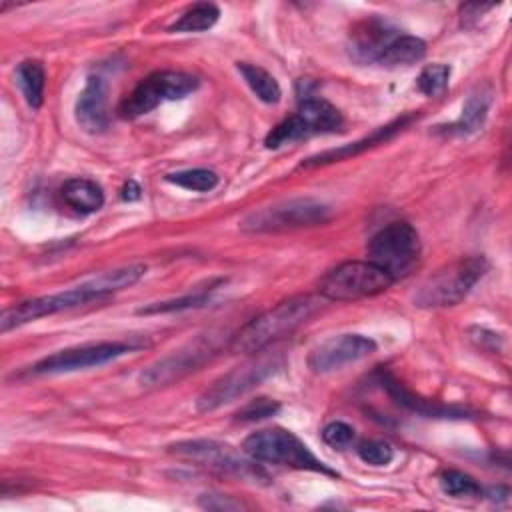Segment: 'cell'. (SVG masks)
<instances>
[{
	"label": "cell",
	"mask_w": 512,
	"mask_h": 512,
	"mask_svg": "<svg viewBox=\"0 0 512 512\" xmlns=\"http://www.w3.org/2000/svg\"><path fill=\"white\" fill-rule=\"evenodd\" d=\"M318 308L320 300L310 294L282 300L250 320L246 326H242L236 336H232L230 348L238 354H256L274 344L276 340L292 334Z\"/></svg>",
	"instance_id": "obj_1"
},
{
	"label": "cell",
	"mask_w": 512,
	"mask_h": 512,
	"mask_svg": "<svg viewBox=\"0 0 512 512\" xmlns=\"http://www.w3.org/2000/svg\"><path fill=\"white\" fill-rule=\"evenodd\" d=\"M488 260L484 256L460 258L432 276H428L416 290L414 302L420 308H446L462 302L472 286L486 274Z\"/></svg>",
	"instance_id": "obj_2"
},
{
	"label": "cell",
	"mask_w": 512,
	"mask_h": 512,
	"mask_svg": "<svg viewBox=\"0 0 512 512\" xmlns=\"http://www.w3.org/2000/svg\"><path fill=\"white\" fill-rule=\"evenodd\" d=\"M242 450L256 462H268L296 470H312L328 476H338L322 460H318L296 434L284 428H266L250 434L242 442Z\"/></svg>",
	"instance_id": "obj_3"
},
{
	"label": "cell",
	"mask_w": 512,
	"mask_h": 512,
	"mask_svg": "<svg viewBox=\"0 0 512 512\" xmlns=\"http://www.w3.org/2000/svg\"><path fill=\"white\" fill-rule=\"evenodd\" d=\"M366 252L368 260L388 272L396 282L416 268L422 254V244L412 224L390 222L368 240Z\"/></svg>",
	"instance_id": "obj_4"
},
{
	"label": "cell",
	"mask_w": 512,
	"mask_h": 512,
	"mask_svg": "<svg viewBox=\"0 0 512 512\" xmlns=\"http://www.w3.org/2000/svg\"><path fill=\"white\" fill-rule=\"evenodd\" d=\"M342 124L344 118L336 106L322 98L306 96L302 98L296 114L284 118L268 132V136L264 138V146L276 150L284 144H292L316 134L338 132Z\"/></svg>",
	"instance_id": "obj_5"
},
{
	"label": "cell",
	"mask_w": 512,
	"mask_h": 512,
	"mask_svg": "<svg viewBox=\"0 0 512 512\" xmlns=\"http://www.w3.org/2000/svg\"><path fill=\"white\" fill-rule=\"evenodd\" d=\"M394 284L392 276L370 260H350L332 268L318 284L324 300H358L386 292Z\"/></svg>",
	"instance_id": "obj_6"
},
{
	"label": "cell",
	"mask_w": 512,
	"mask_h": 512,
	"mask_svg": "<svg viewBox=\"0 0 512 512\" xmlns=\"http://www.w3.org/2000/svg\"><path fill=\"white\" fill-rule=\"evenodd\" d=\"M282 358L276 354H266L254 360H248L236 368H232L230 372H226L224 376H220L218 380L212 382V386H208L196 400V410L198 412H212L240 396H244L246 392H250L252 388H256L260 382H264L268 376L276 374L282 368Z\"/></svg>",
	"instance_id": "obj_7"
},
{
	"label": "cell",
	"mask_w": 512,
	"mask_h": 512,
	"mask_svg": "<svg viewBox=\"0 0 512 512\" xmlns=\"http://www.w3.org/2000/svg\"><path fill=\"white\" fill-rule=\"evenodd\" d=\"M328 218V204L316 198H292L246 214L240 222V228L246 232H284L318 226Z\"/></svg>",
	"instance_id": "obj_8"
},
{
	"label": "cell",
	"mask_w": 512,
	"mask_h": 512,
	"mask_svg": "<svg viewBox=\"0 0 512 512\" xmlns=\"http://www.w3.org/2000/svg\"><path fill=\"white\" fill-rule=\"evenodd\" d=\"M198 78L180 70H160L142 78L136 88L120 102L122 118H138L152 112L166 100H180L198 88Z\"/></svg>",
	"instance_id": "obj_9"
},
{
	"label": "cell",
	"mask_w": 512,
	"mask_h": 512,
	"mask_svg": "<svg viewBox=\"0 0 512 512\" xmlns=\"http://www.w3.org/2000/svg\"><path fill=\"white\" fill-rule=\"evenodd\" d=\"M90 300H102L88 282H82L74 288L62 290V292H54L48 296H38V298H30L24 302H18L14 306H8L2 310L0 314V330L8 332L12 328H18L22 324L34 322L38 318L44 316H52L56 312H64L76 306H82Z\"/></svg>",
	"instance_id": "obj_10"
},
{
	"label": "cell",
	"mask_w": 512,
	"mask_h": 512,
	"mask_svg": "<svg viewBox=\"0 0 512 512\" xmlns=\"http://www.w3.org/2000/svg\"><path fill=\"white\" fill-rule=\"evenodd\" d=\"M132 350L126 342H92L82 344L66 350H58L50 356H44L32 366L34 374H64V372H76L86 370L92 366L108 364Z\"/></svg>",
	"instance_id": "obj_11"
},
{
	"label": "cell",
	"mask_w": 512,
	"mask_h": 512,
	"mask_svg": "<svg viewBox=\"0 0 512 512\" xmlns=\"http://www.w3.org/2000/svg\"><path fill=\"white\" fill-rule=\"evenodd\" d=\"M218 350V338L214 334H206L196 338L194 342L174 350L172 354L164 356L162 360L154 362L140 374L142 386H162L172 380H178L180 376L196 370L200 364H204L210 356H214Z\"/></svg>",
	"instance_id": "obj_12"
},
{
	"label": "cell",
	"mask_w": 512,
	"mask_h": 512,
	"mask_svg": "<svg viewBox=\"0 0 512 512\" xmlns=\"http://www.w3.org/2000/svg\"><path fill=\"white\" fill-rule=\"evenodd\" d=\"M376 352V342L364 334H338L308 354V366L316 374H328Z\"/></svg>",
	"instance_id": "obj_13"
},
{
	"label": "cell",
	"mask_w": 512,
	"mask_h": 512,
	"mask_svg": "<svg viewBox=\"0 0 512 512\" xmlns=\"http://www.w3.org/2000/svg\"><path fill=\"white\" fill-rule=\"evenodd\" d=\"M170 452H174L180 458L194 460L202 466L228 472V474H238V476H260V470L254 468L250 462L238 458L230 446L218 444L214 440H186L170 446Z\"/></svg>",
	"instance_id": "obj_14"
},
{
	"label": "cell",
	"mask_w": 512,
	"mask_h": 512,
	"mask_svg": "<svg viewBox=\"0 0 512 512\" xmlns=\"http://www.w3.org/2000/svg\"><path fill=\"white\" fill-rule=\"evenodd\" d=\"M400 34L396 26L378 16H368L350 30V54L356 62L378 64L384 50Z\"/></svg>",
	"instance_id": "obj_15"
},
{
	"label": "cell",
	"mask_w": 512,
	"mask_h": 512,
	"mask_svg": "<svg viewBox=\"0 0 512 512\" xmlns=\"http://www.w3.org/2000/svg\"><path fill=\"white\" fill-rule=\"evenodd\" d=\"M78 126L88 134L108 128V86L100 76H88L74 106Z\"/></svg>",
	"instance_id": "obj_16"
},
{
	"label": "cell",
	"mask_w": 512,
	"mask_h": 512,
	"mask_svg": "<svg viewBox=\"0 0 512 512\" xmlns=\"http://www.w3.org/2000/svg\"><path fill=\"white\" fill-rule=\"evenodd\" d=\"M380 384L386 388V392L392 396V400L398 406H404L410 412L428 416V418H462L468 414L466 408H458V406H444L432 400H426L418 394H414L412 390H408L402 382H398L392 374L384 372L380 374Z\"/></svg>",
	"instance_id": "obj_17"
},
{
	"label": "cell",
	"mask_w": 512,
	"mask_h": 512,
	"mask_svg": "<svg viewBox=\"0 0 512 512\" xmlns=\"http://www.w3.org/2000/svg\"><path fill=\"white\" fill-rule=\"evenodd\" d=\"M414 116L412 114H406V116H400L392 122H388L386 126H380L376 128L370 136L358 140V142H352V144H346L342 148H332V150H326V152H320L316 156H310L306 162H302L300 166L302 168H310V166H322V164H330V162H338V160H344V158H350V156H356L376 144H384L386 140H390L396 132H400Z\"/></svg>",
	"instance_id": "obj_18"
},
{
	"label": "cell",
	"mask_w": 512,
	"mask_h": 512,
	"mask_svg": "<svg viewBox=\"0 0 512 512\" xmlns=\"http://www.w3.org/2000/svg\"><path fill=\"white\" fill-rule=\"evenodd\" d=\"M64 202L80 214L98 212L104 206V192L100 184L90 178H70L60 190Z\"/></svg>",
	"instance_id": "obj_19"
},
{
	"label": "cell",
	"mask_w": 512,
	"mask_h": 512,
	"mask_svg": "<svg viewBox=\"0 0 512 512\" xmlns=\"http://www.w3.org/2000/svg\"><path fill=\"white\" fill-rule=\"evenodd\" d=\"M488 106H490V96L484 94V92H474L464 102L462 114L458 116V120H454L452 124H446V126H438V128H440V132H446V134L476 132L486 120Z\"/></svg>",
	"instance_id": "obj_20"
},
{
	"label": "cell",
	"mask_w": 512,
	"mask_h": 512,
	"mask_svg": "<svg viewBox=\"0 0 512 512\" xmlns=\"http://www.w3.org/2000/svg\"><path fill=\"white\" fill-rule=\"evenodd\" d=\"M426 54V42L418 36L412 34H398L390 46L384 50V54L380 56L378 64L380 66H410L418 60H422Z\"/></svg>",
	"instance_id": "obj_21"
},
{
	"label": "cell",
	"mask_w": 512,
	"mask_h": 512,
	"mask_svg": "<svg viewBox=\"0 0 512 512\" xmlns=\"http://www.w3.org/2000/svg\"><path fill=\"white\" fill-rule=\"evenodd\" d=\"M146 274V266L144 264H128V266H120V268H114V270H108V272H102L90 280H86L92 290L100 296V298H106L118 290H124L132 284H136L142 276Z\"/></svg>",
	"instance_id": "obj_22"
},
{
	"label": "cell",
	"mask_w": 512,
	"mask_h": 512,
	"mask_svg": "<svg viewBox=\"0 0 512 512\" xmlns=\"http://www.w3.org/2000/svg\"><path fill=\"white\" fill-rule=\"evenodd\" d=\"M16 80L22 90V96L26 104L32 110H38L44 102V84H46V74L44 66L38 60H24L18 64L16 70Z\"/></svg>",
	"instance_id": "obj_23"
},
{
	"label": "cell",
	"mask_w": 512,
	"mask_h": 512,
	"mask_svg": "<svg viewBox=\"0 0 512 512\" xmlns=\"http://www.w3.org/2000/svg\"><path fill=\"white\" fill-rule=\"evenodd\" d=\"M220 18V8L212 2H198L188 6L178 20L168 26V32H204L210 30Z\"/></svg>",
	"instance_id": "obj_24"
},
{
	"label": "cell",
	"mask_w": 512,
	"mask_h": 512,
	"mask_svg": "<svg viewBox=\"0 0 512 512\" xmlns=\"http://www.w3.org/2000/svg\"><path fill=\"white\" fill-rule=\"evenodd\" d=\"M236 68L242 74L248 88L256 94L258 100H262L264 104H276L280 100V96H282L280 84L268 70H264L256 64H248V62H238Z\"/></svg>",
	"instance_id": "obj_25"
},
{
	"label": "cell",
	"mask_w": 512,
	"mask_h": 512,
	"mask_svg": "<svg viewBox=\"0 0 512 512\" xmlns=\"http://www.w3.org/2000/svg\"><path fill=\"white\" fill-rule=\"evenodd\" d=\"M166 180L192 192H210L212 188L218 186V174L208 168H190V170L172 172L166 176Z\"/></svg>",
	"instance_id": "obj_26"
},
{
	"label": "cell",
	"mask_w": 512,
	"mask_h": 512,
	"mask_svg": "<svg viewBox=\"0 0 512 512\" xmlns=\"http://www.w3.org/2000/svg\"><path fill=\"white\" fill-rule=\"evenodd\" d=\"M216 286L212 284L208 290H198V292H192V294H186V296H180V298H174V300H164V302H152V304H146L142 308H138L136 312L138 314H166V312H174V310H186V308H200L204 306L208 300H210V294Z\"/></svg>",
	"instance_id": "obj_27"
},
{
	"label": "cell",
	"mask_w": 512,
	"mask_h": 512,
	"mask_svg": "<svg viewBox=\"0 0 512 512\" xmlns=\"http://www.w3.org/2000/svg\"><path fill=\"white\" fill-rule=\"evenodd\" d=\"M438 482H440L442 492L452 498H472V496L482 494L480 484L470 474L460 472V470H444L440 474Z\"/></svg>",
	"instance_id": "obj_28"
},
{
	"label": "cell",
	"mask_w": 512,
	"mask_h": 512,
	"mask_svg": "<svg viewBox=\"0 0 512 512\" xmlns=\"http://www.w3.org/2000/svg\"><path fill=\"white\" fill-rule=\"evenodd\" d=\"M452 68L448 64H428L416 78V86L424 96H438L446 90Z\"/></svg>",
	"instance_id": "obj_29"
},
{
	"label": "cell",
	"mask_w": 512,
	"mask_h": 512,
	"mask_svg": "<svg viewBox=\"0 0 512 512\" xmlns=\"http://www.w3.org/2000/svg\"><path fill=\"white\" fill-rule=\"evenodd\" d=\"M358 458L370 466H386L394 458V448L382 440H368L356 448Z\"/></svg>",
	"instance_id": "obj_30"
},
{
	"label": "cell",
	"mask_w": 512,
	"mask_h": 512,
	"mask_svg": "<svg viewBox=\"0 0 512 512\" xmlns=\"http://www.w3.org/2000/svg\"><path fill=\"white\" fill-rule=\"evenodd\" d=\"M278 410H280V404L276 400L262 396V398H256V400H250L248 404H244L236 412V420H240V422H258V420L274 416Z\"/></svg>",
	"instance_id": "obj_31"
},
{
	"label": "cell",
	"mask_w": 512,
	"mask_h": 512,
	"mask_svg": "<svg viewBox=\"0 0 512 512\" xmlns=\"http://www.w3.org/2000/svg\"><path fill=\"white\" fill-rule=\"evenodd\" d=\"M354 428L346 422L334 420L322 428V440L332 448H346L354 440Z\"/></svg>",
	"instance_id": "obj_32"
},
{
	"label": "cell",
	"mask_w": 512,
	"mask_h": 512,
	"mask_svg": "<svg viewBox=\"0 0 512 512\" xmlns=\"http://www.w3.org/2000/svg\"><path fill=\"white\" fill-rule=\"evenodd\" d=\"M140 192H142L140 186H138L134 180H128V182L124 184V188H122V198L128 200V202H130V200H138V198H140Z\"/></svg>",
	"instance_id": "obj_33"
}]
</instances>
